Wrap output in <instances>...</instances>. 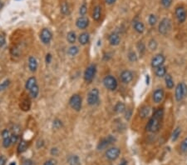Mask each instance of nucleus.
Instances as JSON below:
<instances>
[{
	"label": "nucleus",
	"instance_id": "f257e3e1",
	"mask_svg": "<svg viewBox=\"0 0 187 165\" xmlns=\"http://www.w3.org/2000/svg\"><path fill=\"white\" fill-rule=\"evenodd\" d=\"M164 117L163 108H157L149 119L148 123L146 124V130L151 133H157L161 127V123Z\"/></svg>",
	"mask_w": 187,
	"mask_h": 165
},
{
	"label": "nucleus",
	"instance_id": "f03ea898",
	"mask_svg": "<svg viewBox=\"0 0 187 165\" xmlns=\"http://www.w3.org/2000/svg\"><path fill=\"white\" fill-rule=\"evenodd\" d=\"M187 95V85L185 83H179L176 87L175 98L177 102H180Z\"/></svg>",
	"mask_w": 187,
	"mask_h": 165
},
{
	"label": "nucleus",
	"instance_id": "7ed1b4c3",
	"mask_svg": "<svg viewBox=\"0 0 187 165\" xmlns=\"http://www.w3.org/2000/svg\"><path fill=\"white\" fill-rule=\"evenodd\" d=\"M171 29V21L170 20V18H164L161 19L158 26L159 33L162 35H166L169 34V32Z\"/></svg>",
	"mask_w": 187,
	"mask_h": 165
},
{
	"label": "nucleus",
	"instance_id": "20e7f679",
	"mask_svg": "<svg viewBox=\"0 0 187 165\" xmlns=\"http://www.w3.org/2000/svg\"><path fill=\"white\" fill-rule=\"evenodd\" d=\"M103 84L105 88L110 91H115L118 87V83L115 77L112 75H107L103 79Z\"/></svg>",
	"mask_w": 187,
	"mask_h": 165
},
{
	"label": "nucleus",
	"instance_id": "39448f33",
	"mask_svg": "<svg viewBox=\"0 0 187 165\" xmlns=\"http://www.w3.org/2000/svg\"><path fill=\"white\" fill-rule=\"evenodd\" d=\"M99 96H100V93L99 90L96 88H94L89 92L87 98V104L90 106H94L96 105L99 103Z\"/></svg>",
	"mask_w": 187,
	"mask_h": 165
},
{
	"label": "nucleus",
	"instance_id": "423d86ee",
	"mask_svg": "<svg viewBox=\"0 0 187 165\" xmlns=\"http://www.w3.org/2000/svg\"><path fill=\"white\" fill-rule=\"evenodd\" d=\"M96 72V67L95 64H91L86 68V70L84 72V80L87 84H91L92 80L95 78Z\"/></svg>",
	"mask_w": 187,
	"mask_h": 165
},
{
	"label": "nucleus",
	"instance_id": "0eeeda50",
	"mask_svg": "<svg viewBox=\"0 0 187 165\" xmlns=\"http://www.w3.org/2000/svg\"><path fill=\"white\" fill-rule=\"evenodd\" d=\"M69 105L73 110H75L77 112H79L82 109V100L79 94H73L69 99Z\"/></svg>",
	"mask_w": 187,
	"mask_h": 165
},
{
	"label": "nucleus",
	"instance_id": "6e6552de",
	"mask_svg": "<svg viewBox=\"0 0 187 165\" xmlns=\"http://www.w3.org/2000/svg\"><path fill=\"white\" fill-rule=\"evenodd\" d=\"M120 154H121V149L119 148L112 147V148L107 149L105 155H106V158L107 159L110 160V161H115V160L119 158Z\"/></svg>",
	"mask_w": 187,
	"mask_h": 165
},
{
	"label": "nucleus",
	"instance_id": "1a4fd4ad",
	"mask_svg": "<svg viewBox=\"0 0 187 165\" xmlns=\"http://www.w3.org/2000/svg\"><path fill=\"white\" fill-rule=\"evenodd\" d=\"M2 137H3V146L5 149H8L13 144V143H12V132L9 129H4L2 132Z\"/></svg>",
	"mask_w": 187,
	"mask_h": 165
},
{
	"label": "nucleus",
	"instance_id": "9d476101",
	"mask_svg": "<svg viewBox=\"0 0 187 165\" xmlns=\"http://www.w3.org/2000/svg\"><path fill=\"white\" fill-rule=\"evenodd\" d=\"M175 13H176V17L177 20H178V22H179L180 24H182V23H184V22L186 20L187 13L185 8L183 6L177 7V8H176Z\"/></svg>",
	"mask_w": 187,
	"mask_h": 165
},
{
	"label": "nucleus",
	"instance_id": "9b49d317",
	"mask_svg": "<svg viewBox=\"0 0 187 165\" xmlns=\"http://www.w3.org/2000/svg\"><path fill=\"white\" fill-rule=\"evenodd\" d=\"M40 39L43 44H48L52 39V34L48 29H43L40 33Z\"/></svg>",
	"mask_w": 187,
	"mask_h": 165
},
{
	"label": "nucleus",
	"instance_id": "f8f14e48",
	"mask_svg": "<svg viewBox=\"0 0 187 165\" xmlns=\"http://www.w3.org/2000/svg\"><path fill=\"white\" fill-rule=\"evenodd\" d=\"M165 60H166V58H165V56L163 54L158 53V54L155 55L152 58V59H151V67L153 68H157L159 67H161V66H163Z\"/></svg>",
	"mask_w": 187,
	"mask_h": 165
},
{
	"label": "nucleus",
	"instance_id": "ddd939ff",
	"mask_svg": "<svg viewBox=\"0 0 187 165\" xmlns=\"http://www.w3.org/2000/svg\"><path fill=\"white\" fill-rule=\"evenodd\" d=\"M116 141V139L114 137L110 135V136L105 138V139H101V141L99 142V144H97V149L98 150H102L107 149V147L112 144L114 142Z\"/></svg>",
	"mask_w": 187,
	"mask_h": 165
},
{
	"label": "nucleus",
	"instance_id": "4468645a",
	"mask_svg": "<svg viewBox=\"0 0 187 165\" xmlns=\"http://www.w3.org/2000/svg\"><path fill=\"white\" fill-rule=\"evenodd\" d=\"M121 81L125 84H127L132 81L133 79V73L130 70H124L120 75Z\"/></svg>",
	"mask_w": 187,
	"mask_h": 165
},
{
	"label": "nucleus",
	"instance_id": "2eb2a0df",
	"mask_svg": "<svg viewBox=\"0 0 187 165\" xmlns=\"http://www.w3.org/2000/svg\"><path fill=\"white\" fill-rule=\"evenodd\" d=\"M164 97H165V92L162 89H156L152 95V99H153L154 103H160L163 101Z\"/></svg>",
	"mask_w": 187,
	"mask_h": 165
},
{
	"label": "nucleus",
	"instance_id": "dca6fc26",
	"mask_svg": "<svg viewBox=\"0 0 187 165\" xmlns=\"http://www.w3.org/2000/svg\"><path fill=\"white\" fill-rule=\"evenodd\" d=\"M76 26L79 29H86L89 26V19L85 16H81L76 21Z\"/></svg>",
	"mask_w": 187,
	"mask_h": 165
},
{
	"label": "nucleus",
	"instance_id": "f3484780",
	"mask_svg": "<svg viewBox=\"0 0 187 165\" xmlns=\"http://www.w3.org/2000/svg\"><path fill=\"white\" fill-rule=\"evenodd\" d=\"M108 40H109V43L111 45L117 46V45H119L120 42H121V37H120L119 34H117L116 32H113L108 37Z\"/></svg>",
	"mask_w": 187,
	"mask_h": 165
},
{
	"label": "nucleus",
	"instance_id": "a211bd4d",
	"mask_svg": "<svg viewBox=\"0 0 187 165\" xmlns=\"http://www.w3.org/2000/svg\"><path fill=\"white\" fill-rule=\"evenodd\" d=\"M38 60L37 58L33 56H30L29 58V70L34 73L36 72L37 69H38Z\"/></svg>",
	"mask_w": 187,
	"mask_h": 165
},
{
	"label": "nucleus",
	"instance_id": "6ab92c4d",
	"mask_svg": "<svg viewBox=\"0 0 187 165\" xmlns=\"http://www.w3.org/2000/svg\"><path fill=\"white\" fill-rule=\"evenodd\" d=\"M90 41V34L88 33H82L78 36V42L81 45L87 44Z\"/></svg>",
	"mask_w": 187,
	"mask_h": 165
},
{
	"label": "nucleus",
	"instance_id": "aec40b11",
	"mask_svg": "<svg viewBox=\"0 0 187 165\" xmlns=\"http://www.w3.org/2000/svg\"><path fill=\"white\" fill-rule=\"evenodd\" d=\"M133 29H135V31L138 34H143L145 31V25L142 22L135 20L133 22Z\"/></svg>",
	"mask_w": 187,
	"mask_h": 165
},
{
	"label": "nucleus",
	"instance_id": "412c9836",
	"mask_svg": "<svg viewBox=\"0 0 187 165\" xmlns=\"http://www.w3.org/2000/svg\"><path fill=\"white\" fill-rule=\"evenodd\" d=\"M101 17V7L100 5H96L94 7L93 13H92V18L95 21H99Z\"/></svg>",
	"mask_w": 187,
	"mask_h": 165
},
{
	"label": "nucleus",
	"instance_id": "4be33fe9",
	"mask_svg": "<svg viewBox=\"0 0 187 165\" xmlns=\"http://www.w3.org/2000/svg\"><path fill=\"white\" fill-rule=\"evenodd\" d=\"M151 113V108L149 106H143L140 110V117L141 118H147Z\"/></svg>",
	"mask_w": 187,
	"mask_h": 165
},
{
	"label": "nucleus",
	"instance_id": "5701e85b",
	"mask_svg": "<svg viewBox=\"0 0 187 165\" xmlns=\"http://www.w3.org/2000/svg\"><path fill=\"white\" fill-rule=\"evenodd\" d=\"M27 149H28V142L24 140V139H22L18 145V149H17L18 154H23Z\"/></svg>",
	"mask_w": 187,
	"mask_h": 165
},
{
	"label": "nucleus",
	"instance_id": "b1692460",
	"mask_svg": "<svg viewBox=\"0 0 187 165\" xmlns=\"http://www.w3.org/2000/svg\"><path fill=\"white\" fill-rule=\"evenodd\" d=\"M37 84V79L35 77H30L28 80L26 81V84H25V89L27 90H30V89L33 88V86H35Z\"/></svg>",
	"mask_w": 187,
	"mask_h": 165
},
{
	"label": "nucleus",
	"instance_id": "393cba45",
	"mask_svg": "<svg viewBox=\"0 0 187 165\" xmlns=\"http://www.w3.org/2000/svg\"><path fill=\"white\" fill-rule=\"evenodd\" d=\"M165 82H166V86L167 89H172L174 88V80L172 79V77L168 73L165 76Z\"/></svg>",
	"mask_w": 187,
	"mask_h": 165
},
{
	"label": "nucleus",
	"instance_id": "a878e982",
	"mask_svg": "<svg viewBox=\"0 0 187 165\" xmlns=\"http://www.w3.org/2000/svg\"><path fill=\"white\" fill-rule=\"evenodd\" d=\"M114 111L117 113H122L126 111V105L124 103L118 102L117 104L115 105Z\"/></svg>",
	"mask_w": 187,
	"mask_h": 165
},
{
	"label": "nucleus",
	"instance_id": "bb28decb",
	"mask_svg": "<svg viewBox=\"0 0 187 165\" xmlns=\"http://www.w3.org/2000/svg\"><path fill=\"white\" fill-rule=\"evenodd\" d=\"M167 74L166 73V68L165 66H161L156 69V75L158 78H163Z\"/></svg>",
	"mask_w": 187,
	"mask_h": 165
},
{
	"label": "nucleus",
	"instance_id": "cd10ccee",
	"mask_svg": "<svg viewBox=\"0 0 187 165\" xmlns=\"http://www.w3.org/2000/svg\"><path fill=\"white\" fill-rule=\"evenodd\" d=\"M61 13L63 14V15H69L70 14V8H69V5L67 2H63V3L61 4Z\"/></svg>",
	"mask_w": 187,
	"mask_h": 165
},
{
	"label": "nucleus",
	"instance_id": "c85d7f7f",
	"mask_svg": "<svg viewBox=\"0 0 187 165\" xmlns=\"http://www.w3.org/2000/svg\"><path fill=\"white\" fill-rule=\"evenodd\" d=\"M67 40L71 44H75L76 40H77V35H76L75 32L70 31L69 33H68V34H67Z\"/></svg>",
	"mask_w": 187,
	"mask_h": 165
},
{
	"label": "nucleus",
	"instance_id": "c756f323",
	"mask_svg": "<svg viewBox=\"0 0 187 165\" xmlns=\"http://www.w3.org/2000/svg\"><path fill=\"white\" fill-rule=\"evenodd\" d=\"M69 165H80V159L78 155H72L68 158Z\"/></svg>",
	"mask_w": 187,
	"mask_h": 165
},
{
	"label": "nucleus",
	"instance_id": "7c9ffc66",
	"mask_svg": "<svg viewBox=\"0 0 187 165\" xmlns=\"http://www.w3.org/2000/svg\"><path fill=\"white\" fill-rule=\"evenodd\" d=\"M29 94L33 99H36L38 96L39 94V87L38 84H36L35 86H33L30 90H29Z\"/></svg>",
	"mask_w": 187,
	"mask_h": 165
},
{
	"label": "nucleus",
	"instance_id": "2f4dec72",
	"mask_svg": "<svg viewBox=\"0 0 187 165\" xmlns=\"http://www.w3.org/2000/svg\"><path fill=\"white\" fill-rule=\"evenodd\" d=\"M78 53H79V48H78V47L75 46V45H73V46L70 47L68 50V54L69 55L70 57H75Z\"/></svg>",
	"mask_w": 187,
	"mask_h": 165
},
{
	"label": "nucleus",
	"instance_id": "473e14b6",
	"mask_svg": "<svg viewBox=\"0 0 187 165\" xmlns=\"http://www.w3.org/2000/svg\"><path fill=\"white\" fill-rule=\"evenodd\" d=\"M181 134V128H180V127H177L176 129H175L173 133H172L171 135V140L173 142H176L177 139H179L180 135Z\"/></svg>",
	"mask_w": 187,
	"mask_h": 165
},
{
	"label": "nucleus",
	"instance_id": "72a5a7b5",
	"mask_svg": "<svg viewBox=\"0 0 187 165\" xmlns=\"http://www.w3.org/2000/svg\"><path fill=\"white\" fill-rule=\"evenodd\" d=\"M10 84L11 82L9 79H6L3 83H1V84H0V92L4 91L5 89H8V87H9V85H10Z\"/></svg>",
	"mask_w": 187,
	"mask_h": 165
},
{
	"label": "nucleus",
	"instance_id": "f704fd0d",
	"mask_svg": "<svg viewBox=\"0 0 187 165\" xmlns=\"http://www.w3.org/2000/svg\"><path fill=\"white\" fill-rule=\"evenodd\" d=\"M157 46H158V44H157V42H156V39H151L150 41H149L148 48L151 50V51L156 50V48H157Z\"/></svg>",
	"mask_w": 187,
	"mask_h": 165
},
{
	"label": "nucleus",
	"instance_id": "c9c22d12",
	"mask_svg": "<svg viewBox=\"0 0 187 165\" xmlns=\"http://www.w3.org/2000/svg\"><path fill=\"white\" fill-rule=\"evenodd\" d=\"M136 48H137L138 52H139V53L140 55L144 54V53L145 52V46L142 42L138 43L137 45H136Z\"/></svg>",
	"mask_w": 187,
	"mask_h": 165
},
{
	"label": "nucleus",
	"instance_id": "e433bc0d",
	"mask_svg": "<svg viewBox=\"0 0 187 165\" xmlns=\"http://www.w3.org/2000/svg\"><path fill=\"white\" fill-rule=\"evenodd\" d=\"M148 22L149 24L151 25V26H154V25H156V23H157V18H156V16L155 14H150L148 18Z\"/></svg>",
	"mask_w": 187,
	"mask_h": 165
},
{
	"label": "nucleus",
	"instance_id": "4c0bfd02",
	"mask_svg": "<svg viewBox=\"0 0 187 165\" xmlns=\"http://www.w3.org/2000/svg\"><path fill=\"white\" fill-rule=\"evenodd\" d=\"M21 108L24 111H28L30 108V102L28 99H25L23 103H21Z\"/></svg>",
	"mask_w": 187,
	"mask_h": 165
},
{
	"label": "nucleus",
	"instance_id": "58836bf2",
	"mask_svg": "<svg viewBox=\"0 0 187 165\" xmlns=\"http://www.w3.org/2000/svg\"><path fill=\"white\" fill-rule=\"evenodd\" d=\"M128 59L131 61V62H136L138 59L137 56H136V53L133 51H131L129 53H128Z\"/></svg>",
	"mask_w": 187,
	"mask_h": 165
},
{
	"label": "nucleus",
	"instance_id": "ea45409f",
	"mask_svg": "<svg viewBox=\"0 0 187 165\" xmlns=\"http://www.w3.org/2000/svg\"><path fill=\"white\" fill-rule=\"evenodd\" d=\"M161 5L165 8H170L172 4V0H161Z\"/></svg>",
	"mask_w": 187,
	"mask_h": 165
},
{
	"label": "nucleus",
	"instance_id": "a19ab883",
	"mask_svg": "<svg viewBox=\"0 0 187 165\" xmlns=\"http://www.w3.org/2000/svg\"><path fill=\"white\" fill-rule=\"evenodd\" d=\"M87 12V7L85 3H83L82 5L80 7V8H79V13H80L81 16H85Z\"/></svg>",
	"mask_w": 187,
	"mask_h": 165
},
{
	"label": "nucleus",
	"instance_id": "79ce46f5",
	"mask_svg": "<svg viewBox=\"0 0 187 165\" xmlns=\"http://www.w3.org/2000/svg\"><path fill=\"white\" fill-rule=\"evenodd\" d=\"M180 150L182 153H187V138L182 141L181 144H180Z\"/></svg>",
	"mask_w": 187,
	"mask_h": 165
},
{
	"label": "nucleus",
	"instance_id": "37998d69",
	"mask_svg": "<svg viewBox=\"0 0 187 165\" xmlns=\"http://www.w3.org/2000/svg\"><path fill=\"white\" fill-rule=\"evenodd\" d=\"M125 112H126L125 113V118L127 120H130L131 116H132V110L131 109V108H128V109H126Z\"/></svg>",
	"mask_w": 187,
	"mask_h": 165
},
{
	"label": "nucleus",
	"instance_id": "c03bdc74",
	"mask_svg": "<svg viewBox=\"0 0 187 165\" xmlns=\"http://www.w3.org/2000/svg\"><path fill=\"white\" fill-rule=\"evenodd\" d=\"M62 126V121L59 120V119H55L54 121H53V128H56V129H58V128H60Z\"/></svg>",
	"mask_w": 187,
	"mask_h": 165
},
{
	"label": "nucleus",
	"instance_id": "a18cd8bd",
	"mask_svg": "<svg viewBox=\"0 0 187 165\" xmlns=\"http://www.w3.org/2000/svg\"><path fill=\"white\" fill-rule=\"evenodd\" d=\"M43 165H56V160H54L53 158H50V159L47 160L43 163Z\"/></svg>",
	"mask_w": 187,
	"mask_h": 165
},
{
	"label": "nucleus",
	"instance_id": "49530a36",
	"mask_svg": "<svg viewBox=\"0 0 187 165\" xmlns=\"http://www.w3.org/2000/svg\"><path fill=\"white\" fill-rule=\"evenodd\" d=\"M5 37L2 35V34H0V48H2L4 46L5 44Z\"/></svg>",
	"mask_w": 187,
	"mask_h": 165
},
{
	"label": "nucleus",
	"instance_id": "de8ad7c7",
	"mask_svg": "<svg viewBox=\"0 0 187 165\" xmlns=\"http://www.w3.org/2000/svg\"><path fill=\"white\" fill-rule=\"evenodd\" d=\"M52 56L51 53H47V55H46V57H45V61H46V63H50L51 62H52Z\"/></svg>",
	"mask_w": 187,
	"mask_h": 165
},
{
	"label": "nucleus",
	"instance_id": "09e8293b",
	"mask_svg": "<svg viewBox=\"0 0 187 165\" xmlns=\"http://www.w3.org/2000/svg\"><path fill=\"white\" fill-rule=\"evenodd\" d=\"M22 165H33V162L31 159H25L22 163Z\"/></svg>",
	"mask_w": 187,
	"mask_h": 165
},
{
	"label": "nucleus",
	"instance_id": "8fccbe9b",
	"mask_svg": "<svg viewBox=\"0 0 187 165\" xmlns=\"http://www.w3.org/2000/svg\"><path fill=\"white\" fill-rule=\"evenodd\" d=\"M51 154L52 156H57L58 154V149H57V148H52V149H51Z\"/></svg>",
	"mask_w": 187,
	"mask_h": 165
},
{
	"label": "nucleus",
	"instance_id": "3c124183",
	"mask_svg": "<svg viewBox=\"0 0 187 165\" xmlns=\"http://www.w3.org/2000/svg\"><path fill=\"white\" fill-rule=\"evenodd\" d=\"M6 164V158L3 155H0V165Z\"/></svg>",
	"mask_w": 187,
	"mask_h": 165
},
{
	"label": "nucleus",
	"instance_id": "603ef678",
	"mask_svg": "<svg viewBox=\"0 0 187 165\" xmlns=\"http://www.w3.org/2000/svg\"><path fill=\"white\" fill-rule=\"evenodd\" d=\"M43 145H44V143H43V141L41 140V139H39L38 141L37 142V148H38V149H40V148H42Z\"/></svg>",
	"mask_w": 187,
	"mask_h": 165
},
{
	"label": "nucleus",
	"instance_id": "864d4df0",
	"mask_svg": "<svg viewBox=\"0 0 187 165\" xmlns=\"http://www.w3.org/2000/svg\"><path fill=\"white\" fill-rule=\"evenodd\" d=\"M105 1H106V3L108 5H112L117 2V0H105Z\"/></svg>",
	"mask_w": 187,
	"mask_h": 165
},
{
	"label": "nucleus",
	"instance_id": "5fc2aeb1",
	"mask_svg": "<svg viewBox=\"0 0 187 165\" xmlns=\"http://www.w3.org/2000/svg\"><path fill=\"white\" fill-rule=\"evenodd\" d=\"M127 163H128V162H127V160L123 159L122 161V162L120 163L119 165H127Z\"/></svg>",
	"mask_w": 187,
	"mask_h": 165
},
{
	"label": "nucleus",
	"instance_id": "6e6d98bb",
	"mask_svg": "<svg viewBox=\"0 0 187 165\" xmlns=\"http://www.w3.org/2000/svg\"><path fill=\"white\" fill-rule=\"evenodd\" d=\"M0 5H1V0H0Z\"/></svg>",
	"mask_w": 187,
	"mask_h": 165
}]
</instances>
